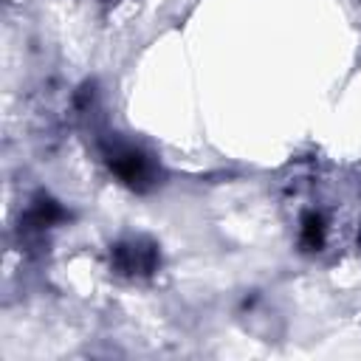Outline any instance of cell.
<instances>
[{
  "instance_id": "1",
  "label": "cell",
  "mask_w": 361,
  "mask_h": 361,
  "mask_svg": "<svg viewBox=\"0 0 361 361\" xmlns=\"http://www.w3.org/2000/svg\"><path fill=\"white\" fill-rule=\"evenodd\" d=\"M116 265L121 268V274H149L155 268V248L144 245L141 240L121 243L116 245Z\"/></svg>"
},
{
  "instance_id": "2",
  "label": "cell",
  "mask_w": 361,
  "mask_h": 361,
  "mask_svg": "<svg viewBox=\"0 0 361 361\" xmlns=\"http://www.w3.org/2000/svg\"><path fill=\"white\" fill-rule=\"evenodd\" d=\"M110 166L118 172V178H124L133 186L149 178V161L141 152H135V149H118V152H113Z\"/></svg>"
},
{
  "instance_id": "3",
  "label": "cell",
  "mask_w": 361,
  "mask_h": 361,
  "mask_svg": "<svg viewBox=\"0 0 361 361\" xmlns=\"http://www.w3.org/2000/svg\"><path fill=\"white\" fill-rule=\"evenodd\" d=\"M302 234H305V243L307 245H322V237H324V226H322V217L319 214H307L305 217V228H302Z\"/></svg>"
}]
</instances>
